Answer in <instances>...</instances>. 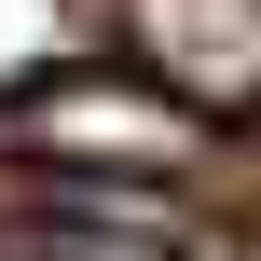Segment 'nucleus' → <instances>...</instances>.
Wrapping results in <instances>:
<instances>
[{
	"label": "nucleus",
	"mask_w": 261,
	"mask_h": 261,
	"mask_svg": "<svg viewBox=\"0 0 261 261\" xmlns=\"http://www.w3.org/2000/svg\"><path fill=\"white\" fill-rule=\"evenodd\" d=\"M138 69L193 110H261V0H110Z\"/></svg>",
	"instance_id": "2"
},
{
	"label": "nucleus",
	"mask_w": 261,
	"mask_h": 261,
	"mask_svg": "<svg viewBox=\"0 0 261 261\" xmlns=\"http://www.w3.org/2000/svg\"><path fill=\"white\" fill-rule=\"evenodd\" d=\"M14 138L55 151V165H83V179H165V165L206 151V110L165 96V83H110V69H83V83L14 96Z\"/></svg>",
	"instance_id": "1"
}]
</instances>
